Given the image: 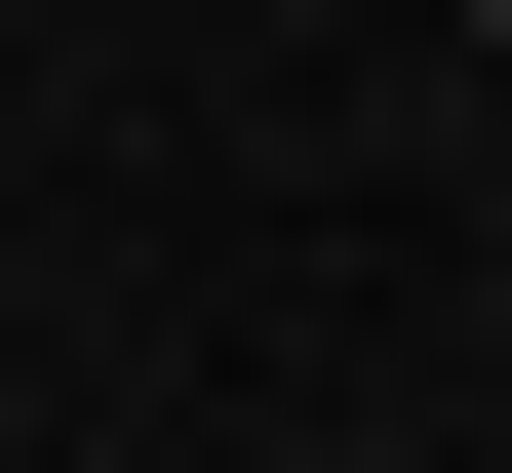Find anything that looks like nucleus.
<instances>
[{
	"label": "nucleus",
	"instance_id": "f257e3e1",
	"mask_svg": "<svg viewBox=\"0 0 512 473\" xmlns=\"http://www.w3.org/2000/svg\"><path fill=\"white\" fill-rule=\"evenodd\" d=\"M473 40H512V0H473Z\"/></svg>",
	"mask_w": 512,
	"mask_h": 473
}]
</instances>
